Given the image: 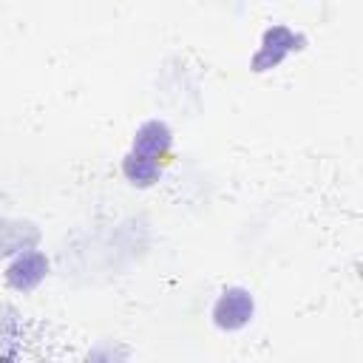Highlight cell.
Here are the masks:
<instances>
[{
    "label": "cell",
    "mask_w": 363,
    "mask_h": 363,
    "mask_svg": "<svg viewBox=\"0 0 363 363\" xmlns=\"http://www.w3.org/2000/svg\"><path fill=\"white\" fill-rule=\"evenodd\" d=\"M255 315V301L247 289L241 286H227L218 301L213 303V323L224 332H238L244 329Z\"/></svg>",
    "instance_id": "cell-1"
},
{
    "label": "cell",
    "mask_w": 363,
    "mask_h": 363,
    "mask_svg": "<svg viewBox=\"0 0 363 363\" xmlns=\"http://www.w3.org/2000/svg\"><path fill=\"white\" fill-rule=\"evenodd\" d=\"M45 275H48V258H45V252H40L34 247L17 252V258L6 267V284L17 292L37 289Z\"/></svg>",
    "instance_id": "cell-2"
},
{
    "label": "cell",
    "mask_w": 363,
    "mask_h": 363,
    "mask_svg": "<svg viewBox=\"0 0 363 363\" xmlns=\"http://www.w3.org/2000/svg\"><path fill=\"white\" fill-rule=\"evenodd\" d=\"M170 147H173V133H170V128H167L162 119H150V122L139 125L130 150H136V153H142V156H150V159H156V162H167Z\"/></svg>",
    "instance_id": "cell-3"
},
{
    "label": "cell",
    "mask_w": 363,
    "mask_h": 363,
    "mask_svg": "<svg viewBox=\"0 0 363 363\" xmlns=\"http://www.w3.org/2000/svg\"><path fill=\"white\" fill-rule=\"evenodd\" d=\"M295 43H298V37H295L289 28H284V26L269 28V31L264 34V45H261V51L252 57L255 71H267V68L278 65L289 51H295V48H298Z\"/></svg>",
    "instance_id": "cell-4"
},
{
    "label": "cell",
    "mask_w": 363,
    "mask_h": 363,
    "mask_svg": "<svg viewBox=\"0 0 363 363\" xmlns=\"http://www.w3.org/2000/svg\"><path fill=\"white\" fill-rule=\"evenodd\" d=\"M37 241H40V230L31 221L0 216V255H17L28 247H37Z\"/></svg>",
    "instance_id": "cell-5"
},
{
    "label": "cell",
    "mask_w": 363,
    "mask_h": 363,
    "mask_svg": "<svg viewBox=\"0 0 363 363\" xmlns=\"http://www.w3.org/2000/svg\"><path fill=\"white\" fill-rule=\"evenodd\" d=\"M122 173H125V179H128L130 184H136V187H150V184H156L159 176H162V162L130 150V153L125 156V162H122Z\"/></svg>",
    "instance_id": "cell-6"
}]
</instances>
